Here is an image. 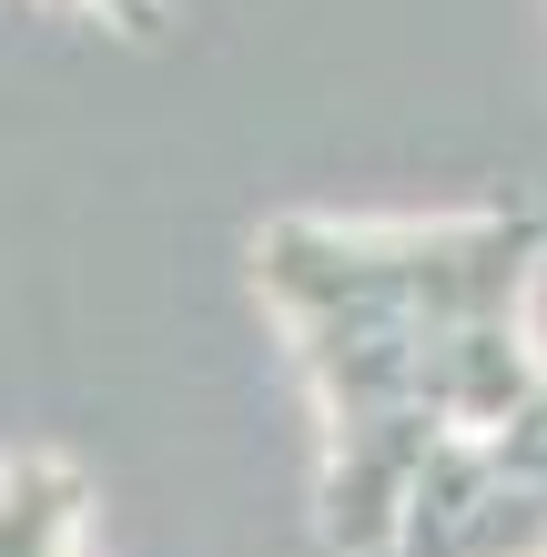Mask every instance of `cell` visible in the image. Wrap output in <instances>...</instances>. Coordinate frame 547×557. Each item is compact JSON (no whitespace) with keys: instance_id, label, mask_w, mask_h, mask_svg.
<instances>
[{"instance_id":"2","label":"cell","mask_w":547,"mask_h":557,"mask_svg":"<svg viewBox=\"0 0 547 557\" xmlns=\"http://www.w3.org/2000/svg\"><path fill=\"white\" fill-rule=\"evenodd\" d=\"M91 537V476L72 456L30 446L0 456V557H82Z\"/></svg>"},{"instance_id":"1","label":"cell","mask_w":547,"mask_h":557,"mask_svg":"<svg viewBox=\"0 0 547 557\" xmlns=\"http://www.w3.org/2000/svg\"><path fill=\"white\" fill-rule=\"evenodd\" d=\"M547 213L253 223V294L314 396L325 557H547Z\"/></svg>"}]
</instances>
